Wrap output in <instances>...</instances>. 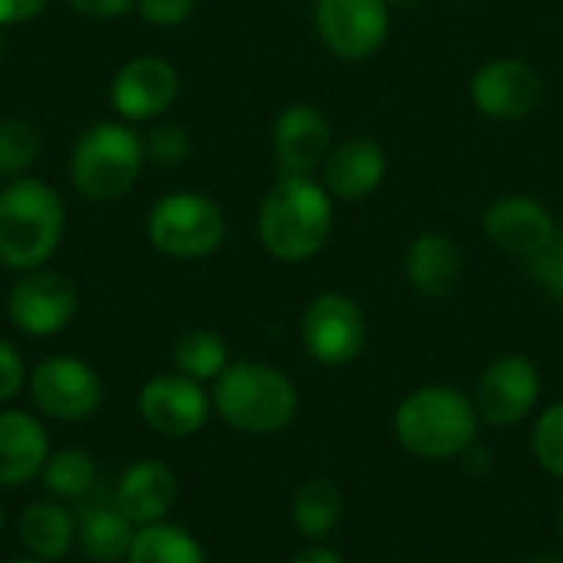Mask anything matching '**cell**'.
<instances>
[{
    "label": "cell",
    "instance_id": "6da1fadb",
    "mask_svg": "<svg viewBox=\"0 0 563 563\" xmlns=\"http://www.w3.org/2000/svg\"><path fill=\"white\" fill-rule=\"evenodd\" d=\"M333 231V201L310 175H280L264 195L257 214V238L277 261L300 264L317 257Z\"/></svg>",
    "mask_w": 563,
    "mask_h": 563
},
{
    "label": "cell",
    "instance_id": "7a4b0ae2",
    "mask_svg": "<svg viewBox=\"0 0 563 563\" xmlns=\"http://www.w3.org/2000/svg\"><path fill=\"white\" fill-rule=\"evenodd\" d=\"M478 422V409L465 393L452 386H422L396 406L393 435L422 462H449L475 445Z\"/></svg>",
    "mask_w": 563,
    "mask_h": 563
},
{
    "label": "cell",
    "instance_id": "3957f363",
    "mask_svg": "<svg viewBox=\"0 0 563 563\" xmlns=\"http://www.w3.org/2000/svg\"><path fill=\"white\" fill-rule=\"evenodd\" d=\"M66 231V208L56 188L40 178H13L0 188V264L10 271L43 267Z\"/></svg>",
    "mask_w": 563,
    "mask_h": 563
},
{
    "label": "cell",
    "instance_id": "277c9868",
    "mask_svg": "<svg viewBox=\"0 0 563 563\" xmlns=\"http://www.w3.org/2000/svg\"><path fill=\"white\" fill-rule=\"evenodd\" d=\"M211 409L238 432L274 435L284 432L300 409L297 386L271 363L238 360L214 379Z\"/></svg>",
    "mask_w": 563,
    "mask_h": 563
},
{
    "label": "cell",
    "instance_id": "5b68a950",
    "mask_svg": "<svg viewBox=\"0 0 563 563\" xmlns=\"http://www.w3.org/2000/svg\"><path fill=\"white\" fill-rule=\"evenodd\" d=\"M145 168V142L125 122H92L69 152V181L89 201H112L135 188Z\"/></svg>",
    "mask_w": 563,
    "mask_h": 563
},
{
    "label": "cell",
    "instance_id": "8992f818",
    "mask_svg": "<svg viewBox=\"0 0 563 563\" xmlns=\"http://www.w3.org/2000/svg\"><path fill=\"white\" fill-rule=\"evenodd\" d=\"M228 231L224 211L198 191H172L148 211L145 234L155 251L175 261H198L221 247Z\"/></svg>",
    "mask_w": 563,
    "mask_h": 563
},
{
    "label": "cell",
    "instance_id": "52a82bcc",
    "mask_svg": "<svg viewBox=\"0 0 563 563\" xmlns=\"http://www.w3.org/2000/svg\"><path fill=\"white\" fill-rule=\"evenodd\" d=\"M303 350L320 366H350L366 346V320L360 303L343 294H320L300 317Z\"/></svg>",
    "mask_w": 563,
    "mask_h": 563
},
{
    "label": "cell",
    "instance_id": "ba28073f",
    "mask_svg": "<svg viewBox=\"0 0 563 563\" xmlns=\"http://www.w3.org/2000/svg\"><path fill=\"white\" fill-rule=\"evenodd\" d=\"M541 396V373L521 353H505L492 360L475 383V409L488 426L508 429L531 416Z\"/></svg>",
    "mask_w": 563,
    "mask_h": 563
},
{
    "label": "cell",
    "instance_id": "9c48e42d",
    "mask_svg": "<svg viewBox=\"0 0 563 563\" xmlns=\"http://www.w3.org/2000/svg\"><path fill=\"white\" fill-rule=\"evenodd\" d=\"M30 396L43 416L56 422H82L102 402V379L76 356H49L36 363L30 376Z\"/></svg>",
    "mask_w": 563,
    "mask_h": 563
},
{
    "label": "cell",
    "instance_id": "30bf717a",
    "mask_svg": "<svg viewBox=\"0 0 563 563\" xmlns=\"http://www.w3.org/2000/svg\"><path fill=\"white\" fill-rule=\"evenodd\" d=\"M79 310L76 287L56 271H26L7 300L10 323L26 336H56L73 323Z\"/></svg>",
    "mask_w": 563,
    "mask_h": 563
},
{
    "label": "cell",
    "instance_id": "8fae6325",
    "mask_svg": "<svg viewBox=\"0 0 563 563\" xmlns=\"http://www.w3.org/2000/svg\"><path fill=\"white\" fill-rule=\"evenodd\" d=\"M313 23L340 59H369L389 36L386 0H317Z\"/></svg>",
    "mask_w": 563,
    "mask_h": 563
},
{
    "label": "cell",
    "instance_id": "7c38bea8",
    "mask_svg": "<svg viewBox=\"0 0 563 563\" xmlns=\"http://www.w3.org/2000/svg\"><path fill=\"white\" fill-rule=\"evenodd\" d=\"M139 416L152 432L165 439H188L205 429L211 416V399L201 389V383L181 373H162L142 386Z\"/></svg>",
    "mask_w": 563,
    "mask_h": 563
},
{
    "label": "cell",
    "instance_id": "4fadbf2b",
    "mask_svg": "<svg viewBox=\"0 0 563 563\" xmlns=\"http://www.w3.org/2000/svg\"><path fill=\"white\" fill-rule=\"evenodd\" d=\"M109 99L122 122H152L178 99V69L162 56H135L119 66Z\"/></svg>",
    "mask_w": 563,
    "mask_h": 563
},
{
    "label": "cell",
    "instance_id": "5bb4252c",
    "mask_svg": "<svg viewBox=\"0 0 563 563\" xmlns=\"http://www.w3.org/2000/svg\"><path fill=\"white\" fill-rule=\"evenodd\" d=\"M472 102L488 119H525L541 102V76L518 56L492 59L472 76Z\"/></svg>",
    "mask_w": 563,
    "mask_h": 563
},
{
    "label": "cell",
    "instance_id": "9a60e30c",
    "mask_svg": "<svg viewBox=\"0 0 563 563\" xmlns=\"http://www.w3.org/2000/svg\"><path fill=\"white\" fill-rule=\"evenodd\" d=\"M482 224L495 247H501L505 254L525 257V261L534 257L538 251H544L558 231L551 211L541 201L525 198V195H508V198L492 201Z\"/></svg>",
    "mask_w": 563,
    "mask_h": 563
},
{
    "label": "cell",
    "instance_id": "2e32d148",
    "mask_svg": "<svg viewBox=\"0 0 563 563\" xmlns=\"http://www.w3.org/2000/svg\"><path fill=\"white\" fill-rule=\"evenodd\" d=\"M274 155L280 175H313L330 155V122L310 102L287 106L274 122Z\"/></svg>",
    "mask_w": 563,
    "mask_h": 563
},
{
    "label": "cell",
    "instance_id": "e0dca14e",
    "mask_svg": "<svg viewBox=\"0 0 563 563\" xmlns=\"http://www.w3.org/2000/svg\"><path fill=\"white\" fill-rule=\"evenodd\" d=\"M112 498L135 528H145V525L165 521V515L175 508L178 478H175V472L168 465L142 459V462H135L132 468L122 472Z\"/></svg>",
    "mask_w": 563,
    "mask_h": 563
},
{
    "label": "cell",
    "instance_id": "ac0fdd59",
    "mask_svg": "<svg viewBox=\"0 0 563 563\" xmlns=\"http://www.w3.org/2000/svg\"><path fill=\"white\" fill-rule=\"evenodd\" d=\"M402 267H406V280L412 284L416 294H422L429 300H439V297H449L459 287L465 261H462L459 244L449 234L422 231L419 238H412Z\"/></svg>",
    "mask_w": 563,
    "mask_h": 563
},
{
    "label": "cell",
    "instance_id": "d6986e66",
    "mask_svg": "<svg viewBox=\"0 0 563 563\" xmlns=\"http://www.w3.org/2000/svg\"><path fill=\"white\" fill-rule=\"evenodd\" d=\"M386 178V152L373 139H346L323 162V185L343 201L369 198Z\"/></svg>",
    "mask_w": 563,
    "mask_h": 563
},
{
    "label": "cell",
    "instance_id": "ffe728a7",
    "mask_svg": "<svg viewBox=\"0 0 563 563\" xmlns=\"http://www.w3.org/2000/svg\"><path fill=\"white\" fill-rule=\"evenodd\" d=\"M49 459V435L40 419L20 409L0 412V485L16 488L43 472Z\"/></svg>",
    "mask_w": 563,
    "mask_h": 563
},
{
    "label": "cell",
    "instance_id": "44dd1931",
    "mask_svg": "<svg viewBox=\"0 0 563 563\" xmlns=\"http://www.w3.org/2000/svg\"><path fill=\"white\" fill-rule=\"evenodd\" d=\"M76 538L92 561L115 563L129 558L135 525L122 515L115 498H92L82 505L76 518Z\"/></svg>",
    "mask_w": 563,
    "mask_h": 563
},
{
    "label": "cell",
    "instance_id": "7402d4cb",
    "mask_svg": "<svg viewBox=\"0 0 563 563\" xmlns=\"http://www.w3.org/2000/svg\"><path fill=\"white\" fill-rule=\"evenodd\" d=\"M20 538L23 548L36 558V561H59L69 554L73 541H76V518L73 511L49 498V501H36L23 511L20 518Z\"/></svg>",
    "mask_w": 563,
    "mask_h": 563
},
{
    "label": "cell",
    "instance_id": "603a6c76",
    "mask_svg": "<svg viewBox=\"0 0 563 563\" xmlns=\"http://www.w3.org/2000/svg\"><path fill=\"white\" fill-rule=\"evenodd\" d=\"M343 518V495L327 478L303 482L290 498V521L294 531L307 541H327Z\"/></svg>",
    "mask_w": 563,
    "mask_h": 563
},
{
    "label": "cell",
    "instance_id": "cb8c5ba5",
    "mask_svg": "<svg viewBox=\"0 0 563 563\" xmlns=\"http://www.w3.org/2000/svg\"><path fill=\"white\" fill-rule=\"evenodd\" d=\"M129 563H208V558L191 531L155 521L135 531Z\"/></svg>",
    "mask_w": 563,
    "mask_h": 563
},
{
    "label": "cell",
    "instance_id": "d4e9b609",
    "mask_svg": "<svg viewBox=\"0 0 563 563\" xmlns=\"http://www.w3.org/2000/svg\"><path fill=\"white\" fill-rule=\"evenodd\" d=\"M40 475H43V488L56 501H79L96 488V462L82 449L53 452Z\"/></svg>",
    "mask_w": 563,
    "mask_h": 563
},
{
    "label": "cell",
    "instance_id": "484cf974",
    "mask_svg": "<svg viewBox=\"0 0 563 563\" xmlns=\"http://www.w3.org/2000/svg\"><path fill=\"white\" fill-rule=\"evenodd\" d=\"M172 356H175V373L195 383L218 379L228 369V343L214 330H188L175 343Z\"/></svg>",
    "mask_w": 563,
    "mask_h": 563
},
{
    "label": "cell",
    "instance_id": "4316f807",
    "mask_svg": "<svg viewBox=\"0 0 563 563\" xmlns=\"http://www.w3.org/2000/svg\"><path fill=\"white\" fill-rule=\"evenodd\" d=\"M40 155V132L26 119L0 122V175L20 178Z\"/></svg>",
    "mask_w": 563,
    "mask_h": 563
},
{
    "label": "cell",
    "instance_id": "83f0119b",
    "mask_svg": "<svg viewBox=\"0 0 563 563\" xmlns=\"http://www.w3.org/2000/svg\"><path fill=\"white\" fill-rule=\"evenodd\" d=\"M531 449H534V459L538 465L561 478L563 482V399L548 406L538 422H534V432H531Z\"/></svg>",
    "mask_w": 563,
    "mask_h": 563
},
{
    "label": "cell",
    "instance_id": "f1b7e54d",
    "mask_svg": "<svg viewBox=\"0 0 563 563\" xmlns=\"http://www.w3.org/2000/svg\"><path fill=\"white\" fill-rule=\"evenodd\" d=\"M142 142H145V162L158 168H178L191 155V139L181 125H155Z\"/></svg>",
    "mask_w": 563,
    "mask_h": 563
},
{
    "label": "cell",
    "instance_id": "f546056e",
    "mask_svg": "<svg viewBox=\"0 0 563 563\" xmlns=\"http://www.w3.org/2000/svg\"><path fill=\"white\" fill-rule=\"evenodd\" d=\"M528 274L534 277V284L563 307V228L554 231L551 244L544 251H538L534 257H528Z\"/></svg>",
    "mask_w": 563,
    "mask_h": 563
},
{
    "label": "cell",
    "instance_id": "4dcf8cb0",
    "mask_svg": "<svg viewBox=\"0 0 563 563\" xmlns=\"http://www.w3.org/2000/svg\"><path fill=\"white\" fill-rule=\"evenodd\" d=\"M198 0H135V10L152 26H178L191 16Z\"/></svg>",
    "mask_w": 563,
    "mask_h": 563
},
{
    "label": "cell",
    "instance_id": "1f68e13d",
    "mask_svg": "<svg viewBox=\"0 0 563 563\" xmlns=\"http://www.w3.org/2000/svg\"><path fill=\"white\" fill-rule=\"evenodd\" d=\"M26 383V366L23 356L13 343L0 340V402H10Z\"/></svg>",
    "mask_w": 563,
    "mask_h": 563
},
{
    "label": "cell",
    "instance_id": "d6a6232c",
    "mask_svg": "<svg viewBox=\"0 0 563 563\" xmlns=\"http://www.w3.org/2000/svg\"><path fill=\"white\" fill-rule=\"evenodd\" d=\"M73 10H79L82 16H96V20H109V16H122L135 7V0H66Z\"/></svg>",
    "mask_w": 563,
    "mask_h": 563
},
{
    "label": "cell",
    "instance_id": "836d02e7",
    "mask_svg": "<svg viewBox=\"0 0 563 563\" xmlns=\"http://www.w3.org/2000/svg\"><path fill=\"white\" fill-rule=\"evenodd\" d=\"M49 0H0V26H13V23H26L33 16H40L46 10Z\"/></svg>",
    "mask_w": 563,
    "mask_h": 563
},
{
    "label": "cell",
    "instance_id": "e575fe53",
    "mask_svg": "<svg viewBox=\"0 0 563 563\" xmlns=\"http://www.w3.org/2000/svg\"><path fill=\"white\" fill-rule=\"evenodd\" d=\"M290 563H346V558H343L340 551H333V548H320V544H313V548L300 551L297 558H290Z\"/></svg>",
    "mask_w": 563,
    "mask_h": 563
},
{
    "label": "cell",
    "instance_id": "d590c367",
    "mask_svg": "<svg viewBox=\"0 0 563 563\" xmlns=\"http://www.w3.org/2000/svg\"><path fill=\"white\" fill-rule=\"evenodd\" d=\"M525 563H563V554H534Z\"/></svg>",
    "mask_w": 563,
    "mask_h": 563
},
{
    "label": "cell",
    "instance_id": "8d00e7d4",
    "mask_svg": "<svg viewBox=\"0 0 563 563\" xmlns=\"http://www.w3.org/2000/svg\"><path fill=\"white\" fill-rule=\"evenodd\" d=\"M558 528H561V534H563V498H561V505H558Z\"/></svg>",
    "mask_w": 563,
    "mask_h": 563
},
{
    "label": "cell",
    "instance_id": "74e56055",
    "mask_svg": "<svg viewBox=\"0 0 563 563\" xmlns=\"http://www.w3.org/2000/svg\"><path fill=\"white\" fill-rule=\"evenodd\" d=\"M7 563H46V561H36V558H20V561H7Z\"/></svg>",
    "mask_w": 563,
    "mask_h": 563
},
{
    "label": "cell",
    "instance_id": "f35d334b",
    "mask_svg": "<svg viewBox=\"0 0 563 563\" xmlns=\"http://www.w3.org/2000/svg\"><path fill=\"white\" fill-rule=\"evenodd\" d=\"M0 49H3V26H0Z\"/></svg>",
    "mask_w": 563,
    "mask_h": 563
},
{
    "label": "cell",
    "instance_id": "ab89813d",
    "mask_svg": "<svg viewBox=\"0 0 563 563\" xmlns=\"http://www.w3.org/2000/svg\"><path fill=\"white\" fill-rule=\"evenodd\" d=\"M0 528H3V508H0Z\"/></svg>",
    "mask_w": 563,
    "mask_h": 563
},
{
    "label": "cell",
    "instance_id": "60d3db41",
    "mask_svg": "<svg viewBox=\"0 0 563 563\" xmlns=\"http://www.w3.org/2000/svg\"><path fill=\"white\" fill-rule=\"evenodd\" d=\"M396 3H406V0H396Z\"/></svg>",
    "mask_w": 563,
    "mask_h": 563
}]
</instances>
